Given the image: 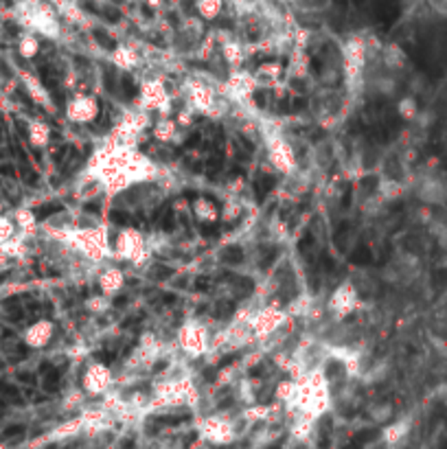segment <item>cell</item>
I'll return each mask as SVG.
<instances>
[{
	"label": "cell",
	"instance_id": "obj_1",
	"mask_svg": "<svg viewBox=\"0 0 447 449\" xmlns=\"http://www.w3.org/2000/svg\"><path fill=\"white\" fill-rule=\"evenodd\" d=\"M331 408V388L329 380L323 368H312L296 380V394L294 401L288 406V412L305 415L309 419L325 417Z\"/></svg>",
	"mask_w": 447,
	"mask_h": 449
},
{
	"label": "cell",
	"instance_id": "obj_2",
	"mask_svg": "<svg viewBox=\"0 0 447 449\" xmlns=\"http://www.w3.org/2000/svg\"><path fill=\"white\" fill-rule=\"evenodd\" d=\"M70 246H73L81 257L97 261V263L108 257H114V250L108 241V235H105V230L99 226L77 228L73 235H70Z\"/></svg>",
	"mask_w": 447,
	"mask_h": 449
},
{
	"label": "cell",
	"instance_id": "obj_3",
	"mask_svg": "<svg viewBox=\"0 0 447 449\" xmlns=\"http://www.w3.org/2000/svg\"><path fill=\"white\" fill-rule=\"evenodd\" d=\"M114 257L130 261L134 265H145L149 261V248L142 237V232L136 228H123L114 241Z\"/></svg>",
	"mask_w": 447,
	"mask_h": 449
},
{
	"label": "cell",
	"instance_id": "obj_4",
	"mask_svg": "<svg viewBox=\"0 0 447 449\" xmlns=\"http://www.w3.org/2000/svg\"><path fill=\"white\" fill-rule=\"evenodd\" d=\"M198 432H200V438L204 443H211V445H230L237 441V427L235 423H232L228 417H222V415H211V417H204L200 423H198Z\"/></svg>",
	"mask_w": 447,
	"mask_h": 449
},
{
	"label": "cell",
	"instance_id": "obj_5",
	"mask_svg": "<svg viewBox=\"0 0 447 449\" xmlns=\"http://www.w3.org/2000/svg\"><path fill=\"white\" fill-rule=\"evenodd\" d=\"M178 344H180V349L189 357H202V355H206V351L211 347L208 329L204 325H200V322L189 320L180 327V331H178Z\"/></svg>",
	"mask_w": 447,
	"mask_h": 449
},
{
	"label": "cell",
	"instance_id": "obj_6",
	"mask_svg": "<svg viewBox=\"0 0 447 449\" xmlns=\"http://www.w3.org/2000/svg\"><path fill=\"white\" fill-rule=\"evenodd\" d=\"M415 193L425 206H443L447 204V177L443 173H425L419 177Z\"/></svg>",
	"mask_w": 447,
	"mask_h": 449
},
{
	"label": "cell",
	"instance_id": "obj_7",
	"mask_svg": "<svg viewBox=\"0 0 447 449\" xmlns=\"http://www.w3.org/2000/svg\"><path fill=\"white\" fill-rule=\"evenodd\" d=\"M112 384H114L112 370L101 362L88 364L81 375V388L86 394H91V397H103L105 392H110Z\"/></svg>",
	"mask_w": 447,
	"mask_h": 449
},
{
	"label": "cell",
	"instance_id": "obj_8",
	"mask_svg": "<svg viewBox=\"0 0 447 449\" xmlns=\"http://www.w3.org/2000/svg\"><path fill=\"white\" fill-rule=\"evenodd\" d=\"M250 320H253L255 337L257 340H265V337H270L272 333H276L285 325L288 314H285L283 309H279L276 304H272V307L259 309L255 316H250Z\"/></svg>",
	"mask_w": 447,
	"mask_h": 449
},
{
	"label": "cell",
	"instance_id": "obj_9",
	"mask_svg": "<svg viewBox=\"0 0 447 449\" xmlns=\"http://www.w3.org/2000/svg\"><path fill=\"white\" fill-rule=\"evenodd\" d=\"M140 107L147 112H167L169 93L160 79H145L140 83Z\"/></svg>",
	"mask_w": 447,
	"mask_h": 449
},
{
	"label": "cell",
	"instance_id": "obj_10",
	"mask_svg": "<svg viewBox=\"0 0 447 449\" xmlns=\"http://www.w3.org/2000/svg\"><path fill=\"white\" fill-rule=\"evenodd\" d=\"M357 307H360V292L353 283H342L329 298V309L338 320L351 316Z\"/></svg>",
	"mask_w": 447,
	"mask_h": 449
},
{
	"label": "cell",
	"instance_id": "obj_11",
	"mask_svg": "<svg viewBox=\"0 0 447 449\" xmlns=\"http://www.w3.org/2000/svg\"><path fill=\"white\" fill-rule=\"evenodd\" d=\"M267 156L276 171L281 173H294L296 169V154L292 145L283 136H270L267 138Z\"/></svg>",
	"mask_w": 447,
	"mask_h": 449
},
{
	"label": "cell",
	"instance_id": "obj_12",
	"mask_svg": "<svg viewBox=\"0 0 447 449\" xmlns=\"http://www.w3.org/2000/svg\"><path fill=\"white\" fill-rule=\"evenodd\" d=\"M99 110H101L99 101H97L93 95L79 93V95H75L73 99L68 101V105H66V116H68V121L86 125V123H93V121L99 116Z\"/></svg>",
	"mask_w": 447,
	"mask_h": 449
},
{
	"label": "cell",
	"instance_id": "obj_13",
	"mask_svg": "<svg viewBox=\"0 0 447 449\" xmlns=\"http://www.w3.org/2000/svg\"><path fill=\"white\" fill-rule=\"evenodd\" d=\"M255 90H257V77L253 73H248V70H241V68H237L226 81V95L232 101H239V103L253 99Z\"/></svg>",
	"mask_w": 447,
	"mask_h": 449
},
{
	"label": "cell",
	"instance_id": "obj_14",
	"mask_svg": "<svg viewBox=\"0 0 447 449\" xmlns=\"http://www.w3.org/2000/svg\"><path fill=\"white\" fill-rule=\"evenodd\" d=\"M364 64H366V44L362 40H349L345 46V75L355 81L364 75Z\"/></svg>",
	"mask_w": 447,
	"mask_h": 449
},
{
	"label": "cell",
	"instance_id": "obj_15",
	"mask_svg": "<svg viewBox=\"0 0 447 449\" xmlns=\"http://www.w3.org/2000/svg\"><path fill=\"white\" fill-rule=\"evenodd\" d=\"M189 103H191V107L195 112L213 114V110H215V105H218V95L208 83L191 81V86H189Z\"/></svg>",
	"mask_w": 447,
	"mask_h": 449
},
{
	"label": "cell",
	"instance_id": "obj_16",
	"mask_svg": "<svg viewBox=\"0 0 447 449\" xmlns=\"http://www.w3.org/2000/svg\"><path fill=\"white\" fill-rule=\"evenodd\" d=\"M419 272V261L417 257H397L392 263L386 265L384 279L390 283H410Z\"/></svg>",
	"mask_w": 447,
	"mask_h": 449
},
{
	"label": "cell",
	"instance_id": "obj_17",
	"mask_svg": "<svg viewBox=\"0 0 447 449\" xmlns=\"http://www.w3.org/2000/svg\"><path fill=\"white\" fill-rule=\"evenodd\" d=\"M255 337V329H253V320H250V316H237L235 320L230 322V327L226 329V342L230 347H246L250 344Z\"/></svg>",
	"mask_w": 447,
	"mask_h": 449
},
{
	"label": "cell",
	"instance_id": "obj_18",
	"mask_svg": "<svg viewBox=\"0 0 447 449\" xmlns=\"http://www.w3.org/2000/svg\"><path fill=\"white\" fill-rule=\"evenodd\" d=\"M53 335H55V325H53L51 320H40L29 329L27 344L33 347V349H42V347H46L51 342Z\"/></svg>",
	"mask_w": 447,
	"mask_h": 449
},
{
	"label": "cell",
	"instance_id": "obj_19",
	"mask_svg": "<svg viewBox=\"0 0 447 449\" xmlns=\"http://www.w3.org/2000/svg\"><path fill=\"white\" fill-rule=\"evenodd\" d=\"M410 427H413V423H410V419H397V421H388L382 429V441L386 445H399L406 441V436L410 434Z\"/></svg>",
	"mask_w": 447,
	"mask_h": 449
},
{
	"label": "cell",
	"instance_id": "obj_20",
	"mask_svg": "<svg viewBox=\"0 0 447 449\" xmlns=\"http://www.w3.org/2000/svg\"><path fill=\"white\" fill-rule=\"evenodd\" d=\"M123 285H125V274L121 272L119 267H105L103 272L99 274V290L105 296H112V294L121 292Z\"/></svg>",
	"mask_w": 447,
	"mask_h": 449
},
{
	"label": "cell",
	"instance_id": "obj_21",
	"mask_svg": "<svg viewBox=\"0 0 447 449\" xmlns=\"http://www.w3.org/2000/svg\"><path fill=\"white\" fill-rule=\"evenodd\" d=\"M220 206L211 200V197H198V200L193 202V215L195 220L202 222V224H213L220 220Z\"/></svg>",
	"mask_w": 447,
	"mask_h": 449
},
{
	"label": "cell",
	"instance_id": "obj_22",
	"mask_svg": "<svg viewBox=\"0 0 447 449\" xmlns=\"http://www.w3.org/2000/svg\"><path fill=\"white\" fill-rule=\"evenodd\" d=\"M79 434H84V419L81 415L75 417V419H70L62 425H58L55 429L51 432V441H68V438H77Z\"/></svg>",
	"mask_w": 447,
	"mask_h": 449
},
{
	"label": "cell",
	"instance_id": "obj_23",
	"mask_svg": "<svg viewBox=\"0 0 447 449\" xmlns=\"http://www.w3.org/2000/svg\"><path fill=\"white\" fill-rule=\"evenodd\" d=\"M316 429V419H309L305 415H296L292 427H290V434L296 443H307Z\"/></svg>",
	"mask_w": 447,
	"mask_h": 449
},
{
	"label": "cell",
	"instance_id": "obj_24",
	"mask_svg": "<svg viewBox=\"0 0 447 449\" xmlns=\"http://www.w3.org/2000/svg\"><path fill=\"white\" fill-rule=\"evenodd\" d=\"M403 182H399L397 177L392 175H386L382 182H380V191H378V197L382 202H395L399 200V197L403 195Z\"/></svg>",
	"mask_w": 447,
	"mask_h": 449
},
{
	"label": "cell",
	"instance_id": "obj_25",
	"mask_svg": "<svg viewBox=\"0 0 447 449\" xmlns=\"http://www.w3.org/2000/svg\"><path fill=\"white\" fill-rule=\"evenodd\" d=\"M112 62L123 70H130V68H134L138 64V55H136V51L130 48V46H119L112 53Z\"/></svg>",
	"mask_w": 447,
	"mask_h": 449
},
{
	"label": "cell",
	"instance_id": "obj_26",
	"mask_svg": "<svg viewBox=\"0 0 447 449\" xmlns=\"http://www.w3.org/2000/svg\"><path fill=\"white\" fill-rule=\"evenodd\" d=\"M384 66L388 68V70H401V68H406V64H408V58H406V53L399 48V46H388V48H384Z\"/></svg>",
	"mask_w": 447,
	"mask_h": 449
},
{
	"label": "cell",
	"instance_id": "obj_27",
	"mask_svg": "<svg viewBox=\"0 0 447 449\" xmlns=\"http://www.w3.org/2000/svg\"><path fill=\"white\" fill-rule=\"evenodd\" d=\"M222 53H224V60L232 66V68H239L246 60V53H243V46L239 42H226L222 46Z\"/></svg>",
	"mask_w": 447,
	"mask_h": 449
},
{
	"label": "cell",
	"instance_id": "obj_28",
	"mask_svg": "<svg viewBox=\"0 0 447 449\" xmlns=\"http://www.w3.org/2000/svg\"><path fill=\"white\" fill-rule=\"evenodd\" d=\"M175 132H178V123H175L173 119H169V116L160 119V121L154 125V136H156L158 140H163V142L171 140V138L175 136Z\"/></svg>",
	"mask_w": 447,
	"mask_h": 449
},
{
	"label": "cell",
	"instance_id": "obj_29",
	"mask_svg": "<svg viewBox=\"0 0 447 449\" xmlns=\"http://www.w3.org/2000/svg\"><path fill=\"white\" fill-rule=\"evenodd\" d=\"M222 0H195V7H198L200 15L204 20H213V18H218L222 11Z\"/></svg>",
	"mask_w": 447,
	"mask_h": 449
},
{
	"label": "cell",
	"instance_id": "obj_30",
	"mask_svg": "<svg viewBox=\"0 0 447 449\" xmlns=\"http://www.w3.org/2000/svg\"><path fill=\"white\" fill-rule=\"evenodd\" d=\"M368 415L375 423H388L392 419V415H395V408H392L390 403H375L371 410H368Z\"/></svg>",
	"mask_w": 447,
	"mask_h": 449
},
{
	"label": "cell",
	"instance_id": "obj_31",
	"mask_svg": "<svg viewBox=\"0 0 447 449\" xmlns=\"http://www.w3.org/2000/svg\"><path fill=\"white\" fill-rule=\"evenodd\" d=\"M397 110H399L401 119H406V121H415V119H417V114H419L417 101H415L413 97L401 99V101H399V105H397Z\"/></svg>",
	"mask_w": 447,
	"mask_h": 449
},
{
	"label": "cell",
	"instance_id": "obj_32",
	"mask_svg": "<svg viewBox=\"0 0 447 449\" xmlns=\"http://www.w3.org/2000/svg\"><path fill=\"white\" fill-rule=\"evenodd\" d=\"M51 138V128L48 125H38V128H29V140L33 142V145H46Z\"/></svg>",
	"mask_w": 447,
	"mask_h": 449
},
{
	"label": "cell",
	"instance_id": "obj_33",
	"mask_svg": "<svg viewBox=\"0 0 447 449\" xmlns=\"http://www.w3.org/2000/svg\"><path fill=\"white\" fill-rule=\"evenodd\" d=\"M241 215V206L237 202H228L222 210H220V220L222 222H235Z\"/></svg>",
	"mask_w": 447,
	"mask_h": 449
},
{
	"label": "cell",
	"instance_id": "obj_34",
	"mask_svg": "<svg viewBox=\"0 0 447 449\" xmlns=\"http://www.w3.org/2000/svg\"><path fill=\"white\" fill-rule=\"evenodd\" d=\"M108 298H105V294H97L95 298H91L86 302V307L91 309V311H95V314H99V311H103V309H108Z\"/></svg>",
	"mask_w": 447,
	"mask_h": 449
},
{
	"label": "cell",
	"instance_id": "obj_35",
	"mask_svg": "<svg viewBox=\"0 0 447 449\" xmlns=\"http://www.w3.org/2000/svg\"><path fill=\"white\" fill-rule=\"evenodd\" d=\"M281 75V66L279 64H263L257 70V77H267V79H276Z\"/></svg>",
	"mask_w": 447,
	"mask_h": 449
},
{
	"label": "cell",
	"instance_id": "obj_36",
	"mask_svg": "<svg viewBox=\"0 0 447 449\" xmlns=\"http://www.w3.org/2000/svg\"><path fill=\"white\" fill-rule=\"evenodd\" d=\"M38 48H40L38 40H35V38H29V40L22 44V55H25V58H33L35 53H38Z\"/></svg>",
	"mask_w": 447,
	"mask_h": 449
},
{
	"label": "cell",
	"instance_id": "obj_37",
	"mask_svg": "<svg viewBox=\"0 0 447 449\" xmlns=\"http://www.w3.org/2000/svg\"><path fill=\"white\" fill-rule=\"evenodd\" d=\"M439 246H441V250H443V253H447V224L439 230Z\"/></svg>",
	"mask_w": 447,
	"mask_h": 449
},
{
	"label": "cell",
	"instance_id": "obj_38",
	"mask_svg": "<svg viewBox=\"0 0 447 449\" xmlns=\"http://www.w3.org/2000/svg\"><path fill=\"white\" fill-rule=\"evenodd\" d=\"M430 3L441 15H447V0H430Z\"/></svg>",
	"mask_w": 447,
	"mask_h": 449
},
{
	"label": "cell",
	"instance_id": "obj_39",
	"mask_svg": "<svg viewBox=\"0 0 447 449\" xmlns=\"http://www.w3.org/2000/svg\"><path fill=\"white\" fill-rule=\"evenodd\" d=\"M436 394H439V399H441V401H447V382H441V384H439Z\"/></svg>",
	"mask_w": 447,
	"mask_h": 449
}]
</instances>
